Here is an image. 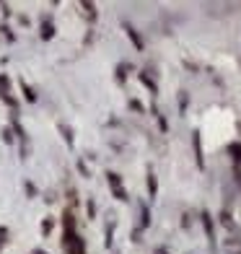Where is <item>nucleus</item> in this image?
Instances as JSON below:
<instances>
[{"instance_id": "nucleus-2", "label": "nucleus", "mask_w": 241, "mask_h": 254, "mask_svg": "<svg viewBox=\"0 0 241 254\" xmlns=\"http://www.w3.org/2000/svg\"><path fill=\"white\" fill-rule=\"evenodd\" d=\"M231 153H234V171H236V179H239V184H241V145H234Z\"/></svg>"}, {"instance_id": "nucleus-1", "label": "nucleus", "mask_w": 241, "mask_h": 254, "mask_svg": "<svg viewBox=\"0 0 241 254\" xmlns=\"http://www.w3.org/2000/svg\"><path fill=\"white\" fill-rule=\"evenodd\" d=\"M221 223L226 228V239H223L226 254H241V231H239V226L231 221V215H226V213L221 218Z\"/></svg>"}]
</instances>
